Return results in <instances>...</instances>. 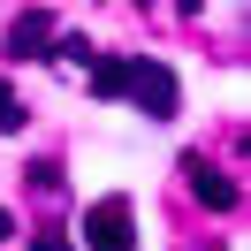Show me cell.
Here are the masks:
<instances>
[{"label": "cell", "mask_w": 251, "mask_h": 251, "mask_svg": "<svg viewBox=\"0 0 251 251\" xmlns=\"http://www.w3.org/2000/svg\"><path fill=\"white\" fill-rule=\"evenodd\" d=\"M84 251H137V213L129 198H99L84 213Z\"/></svg>", "instance_id": "6da1fadb"}, {"label": "cell", "mask_w": 251, "mask_h": 251, "mask_svg": "<svg viewBox=\"0 0 251 251\" xmlns=\"http://www.w3.org/2000/svg\"><path fill=\"white\" fill-rule=\"evenodd\" d=\"M122 99H137L145 114H160V122H168V114L183 107V84H175L168 61H129V92H122Z\"/></svg>", "instance_id": "7a4b0ae2"}, {"label": "cell", "mask_w": 251, "mask_h": 251, "mask_svg": "<svg viewBox=\"0 0 251 251\" xmlns=\"http://www.w3.org/2000/svg\"><path fill=\"white\" fill-rule=\"evenodd\" d=\"M46 38H53V16H46V8H23V16L8 23V61H31V53H46Z\"/></svg>", "instance_id": "3957f363"}, {"label": "cell", "mask_w": 251, "mask_h": 251, "mask_svg": "<svg viewBox=\"0 0 251 251\" xmlns=\"http://www.w3.org/2000/svg\"><path fill=\"white\" fill-rule=\"evenodd\" d=\"M190 198L213 205V213H228V205H236V183H228L221 168H205V160H190Z\"/></svg>", "instance_id": "277c9868"}, {"label": "cell", "mask_w": 251, "mask_h": 251, "mask_svg": "<svg viewBox=\"0 0 251 251\" xmlns=\"http://www.w3.org/2000/svg\"><path fill=\"white\" fill-rule=\"evenodd\" d=\"M84 69H92V92H99V99H122V92H129V61H114V53H107V61L92 53Z\"/></svg>", "instance_id": "5b68a950"}, {"label": "cell", "mask_w": 251, "mask_h": 251, "mask_svg": "<svg viewBox=\"0 0 251 251\" xmlns=\"http://www.w3.org/2000/svg\"><path fill=\"white\" fill-rule=\"evenodd\" d=\"M46 53L61 69H76V61H92V38H46Z\"/></svg>", "instance_id": "8992f818"}, {"label": "cell", "mask_w": 251, "mask_h": 251, "mask_svg": "<svg viewBox=\"0 0 251 251\" xmlns=\"http://www.w3.org/2000/svg\"><path fill=\"white\" fill-rule=\"evenodd\" d=\"M0 129H23V99H16L8 76H0Z\"/></svg>", "instance_id": "52a82bcc"}, {"label": "cell", "mask_w": 251, "mask_h": 251, "mask_svg": "<svg viewBox=\"0 0 251 251\" xmlns=\"http://www.w3.org/2000/svg\"><path fill=\"white\" fill-rule=\"evenodd\" d=\"M38 251H69V236H61V228H46V236H38Z\"/></svg>", "instance_id": "ba28073f"}, {"label": "cell", "mask_w": 251, "mask_h": 251, "mask_svg": "<svg viewBox=\"0 0 251 251\" xmlns=\"http://www.w3.org/2000/svg\"><path fill=\"white\" fill-rule=\"evenodd\" d=\"M8 236H16V213H0V244H8Z\"/></svg>", "instance_id": "9c48e42d"}]
</instances>
